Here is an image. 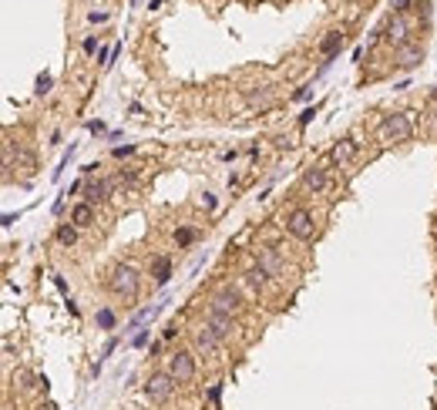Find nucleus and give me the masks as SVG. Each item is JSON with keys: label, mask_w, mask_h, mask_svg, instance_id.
Returning a JSON list of instances; mask_svg holds the SVG:
<instances>
[{"label": "nucleus", "mask_w": 437, "mask_h": 410, "mask_svg": "<svg viewBox=\"0 0 437 410\" xmlns=\"http://www.w3.org/2000/svg\"><path fill=\"white\" fill-rule=\"evenodd\" d=\"M353 158H357V141H353V138H340L333 148H330V165H333V168L350 165Z\"/></svg>", "instance_id": "13"}, {"label": "nucleus", "mask_w": 437, "mask_h": 410, "mask_svg": "<svg viewBox=\"0 0 437 410\" xmlns=\"http://www.w3.org/2000/svg\"><path fill=\"white\" fill-rule=\"evenodd\" d=\"M81 48H84V54H95V51H98V37H84V44H81Z\"/></svg>", "instance_id": "31"}, {"label": "nucleus", "mask_w": 437, "mask_h": 410, "mask_svg": "<svg viewBox=\"0 0 437 410\" xmlns=\"http://www.w3.org/2000/svg\"><path fill=\"white\" fill-rule=\"evenodd\" d=\"M202 323L212 330V336H215L219 343H229L232 333H235V320H232V316H222V313H212V309L206 313V320H202Z\"/></svg>", "instance_id": "10"}, {"label": "nucleus", "mask_w": 437, "mask_h": 410, "mask_svg": "<svg viewBox=\"0 0 437 410\" xmlns=\"http://www.w3.org/2000/svg\"><path fill=\"white\" fill-rule=\"evenodd\" d=\"M175 390H179V380H175L168 370H152V373L145 377V397H148L152 404H158V407L172 404Z\"/></svg>", "instance_id": "3"}, {"label": "nucleus", "mask_w": 437, "mask_h": 410, "mask_svg": "<svg viewBox=\"0 0 437 410\" xmlns=\"http://www.w3.org/2000/svg\"><path fill=\"white\" fill-rule=\"evenodd\" d=\"M162 306H165V300H162V303H148V306H142L138 313H135V316H131L128 330H138V326H145L148 320H155V316H158V309H162Z\"/></svg>", "instance_id": "20"}, {"label": "nucleus", "mask_w": 437, "mask_h": 410, "mask_svg": "<svg viewBox=\"0 0 437 410\" xmlns=\"http://www.w3.org/2000/svg\"><path fill=\"white\" fill-rule=\"evenodd\" d=\"M37 380H41V377H37V373H30V370H24V367L14 373V384L21 387V390H30V387H37Z\"/></svg>", "instance_id": "23"}, {"label": "nucleus", "mask_w": 437, "mask_h": 410, "mask_svg": "<svg viewBox=\"0 0 437 410\" xmlns=\"http://www.w3.org/2000/svg\"><path fill=\"white\" fill-rule=\"evenodd\" d=\"M380 34H384V44L387 48H394V51H400V48L411 44V24H407L400 14H394V17L380 27Z\"/></svg>", "instance_id": "7"}, {"label": "nucleus", "mask_w": 437, "mask_h": 410, "mask_svg": "<svg viewBox=\"0 0 437 410\" xmlns=\"http://www.w3.org/2000/svg\"><path fill=\"white\" fill-rule=\"evenodd\" d=\"M37 410H57V407H54L51 400H44V404H41V407H37Z\"/></svg>", "instance_id": "36"}, {"label": "nucleus", "mask_w": 437, "mask_h": 410, "mask_svg": "<svg viewBox=\"0 0 437 410\" xmlns=\"http://www.w3.org/2000/svg\"><path fill=\"white\" fill-rule=\"evenodd\" d=\"M380 138H384V145H404V141H411L414 138V121L407 111H394V115H387L384 125H380Z\"/></svg>", "instance_id": "4"}, {"label": "nucleus", "mask_w": 437, "mask_h": 410, "mask_svg": "<svg viewBox=\"0 0 437 410\" xmlns=\"http://www.w3.org/2000/svg\"><path fill=\"white\" fill-rule=\"evenodd\" d=\"M343 41H347V34H343V30H327V37L320 41V57H327V61L336 57V51L343 48ZM327 61H323V64H327Z\"/></svg>", "instance_id": "17"}, {"label": "nucleus", "mask_w": 437, "mask_h": 410, "mask_svg": "<svg viewBox=\"0 0 437 410\" xmlns=\"http://www.w3.org/2000/svg\"><path fill=\"white\" fill-rule=\"evenodd\" d=\"M138 289H142V273L131 262H118L111 269V276H108V293L118 296V300H125V306H131V300L138 296Z\"/></svg>", "instance_id": "1"}, {"label": "nucleus", "mask_w": 437, "mask_h": 410, "mask_svg": "<svg viewBox=\"0 0 437 410\" xmlns=\"http://www.w3.org/2000/svg\"><path fill=\"white\" fill-rule=\"evenodd\" d=\"M273 101V88H253V91H246V104H253V108H269Z\"/></svg>", "instance_id": "21"}, {"label": "nucleus", "mask_w": 437, "mask_h": 410, "mask_svg": "<svg viewBox=\"0 0 437 410\" xmlns=\"http://www.w3.org/2000/svg\"><path fill=\"white\" fill-rule=\"evenodd\" d=\"M199 205H202V208H206V212H212V208H215V195H212V192H202V199H199Z\"/></svg>", "instance_id": "27"}, {"label": "nucleus", "mask_w": 437, "mask_h": 410, "mask_svg": "<svg viewBox=\"0 0 437 410\" xmlns=\"http://www.w3.org/2000/svg\"><path fill=\"white\" fill-rule=\"evenodd\" d=\"M95 323H98V330H115V309H108V306H101L98 313H95Z\"/></svg>", "instance_id": "22"}, {"label": "nucleus", "mask_w": 437, "mask_h": 410, "mask_svg": "<svg viewBox=\"0 0 437 410\" xmlns=\"http://www.w3.org/2000/svg\"><path fill=\"white\" fill-rule=\"evenodd\" d=\"M71 222H75L77 229H91L95 222H98V215H95V205L91 202H77L71 208Z\"/></svg>", "instance_id": "16"}, {"label": "nucleus", "mask_w": 437, "mask_h": 410, "mask_svg": "<svg viewBox=\"0 0 437 410\" xmlns=\"http://www.w3.org/2000/svg\"><path fill=\"white\" fill-rule=\"evenodd\" d=\"M51 84H54L51 75H41L37 77V95H51Z\"/></svg>", "instance_id": "25"}, {"label": "nucleus", "mask_w": 437, "mask_h": 410, "mask_svg": "<svg viewBox=\"0 0 437 410\" xmlns=\"http://www.w3.org/2000/svg\"><path fill=\"white\" fill-rule=\"evenodd\" d=\"M17 162H21V165H27V168H34V165H37V158H34V152H24V148L17 152Z\"/></svg>", "instance_id": "26"}, {"label": "nucleus", "mask_w": 437, "mask_h": 410, "mask_svg": "<svg viewBox=\"0 0 437 410\" xmlns=\"http://www.w3.org/2000/svg\"><path fill=\"white\" fill-rule=\"evenodd\" d=\"M145 340H148V333H145V330H138V333H135V340H131V343H135V346H142Z\"/></svg>", "instance_id": "35"}, {"label": "nucleus", "mask_w": 437, "mask_h": 410, "mask_svg": "<svg viewBox=\"0 0 437 410\" xmlns=\"http://www.w3.org/2000/svg\"><path fill=\"white\" fill-rule=\"evenodd\" d=\"M115 346H118V340H115V336H111V340H108V343H104V350H101V360H108V357H111V353H115ZM101 360H98V363H101Z\"/></svg>", "instance_id": "30"}, {"label": "nucleus", "mask_w": 437, "mask_h": 410, "mask_svg": "<svg viewBox=\"0 0 437 410\" xmlns=\"http://www.w3.org/2000/svg\"><path fill=\"white\" fill-rule=\"evenodd\" d=\"M309 95H313V84H303V88H300V91L293 95V101H307Z\"/></svg>", "instance_id": "29"}, {"label": "nucleus", "mask_w": 437, "mask_h": 410, "mask_svg": "<svg viewBox=\"0 0 437 410\" xmlns=\"http://www.w3.org/2000/svg\"><path fill=\"white\" fill-rule=\"evenodd\" d=\"M128 155H135V145H118L115 148V158H128Z\"/></svg>", "instance_id": "32"}, {"label": "nucleus", "mask_w": 437, "mask_h": 410, "mask_svg": "<svg viewBox=\"0 0 437 410\" xmlns=\"http://www.w3.org/2000/svg\"><path fill=\"white\" fill-rule=\"evenodd\" d=\"M256 262L273 276V280H286V262L280 259V253L273 246H259L256 249Z\"/></svg>", "instance_id": "9"}, {"label": "nucleus", "mask_w": 437, "mask_h": 410, "mask_svg": "<svg viewBox=\"0 0 437 410\" xmlns=\"http://www.w3.org/2000/svg\"><path fill=\"white\" fill-rule=\"evenodd\" d=\"M303 188H309L313 195H323L327 188H330V172H327V165H320V162H313L303 168Z\"/></svg>", "instance_id": "8"}, {"label": "nucleus", "mask_w": 437, "mask_h": 410, "mask_svg": "<svg viewBox=\"0 0 437 410\" xmlns=\"http://www.w3.org/2000/svg\"><path fill=\"white\" fill-rule=\"evenodd\" d=\"M88 21H91V24H104V21H108V10H91Z\"/></svg>", "instance_id": "28"}, {"label": "nucleus", "mask_w": 437, "mask_h": 410, "mask_svg": "<svg viewBox=\"0 0 437 410\" xmlns=\"http://www.w3.org/2000/svg\"><path fill=\"white\" fill-rule=\"evenodd\" d=\"M420 61H424V48L407 44V48H400V51H397V61H394V64H397L400 71H411V68H417Z\"/></svg>", "instance_id": "15"}, {"label": "nucleus", "mask_w": 437, "mask_h": 410, "mask_svg": "<svg viewBox=\"0 0 437 410\" xmlns=\"http://www.w3.org/2000/svg\"><path fill=\"white\" fill-rule=\"evenodd\" d=\"M54 286H57V289H61V293L68 296V282H64V276H54Z\"/></svg>", "instance_id": "34"}, {"label": "nucleus", "mask_w": 437, "mask_h": 410, "mask_svg": "<svg viewBox=\"0 0 437 410\" xmlns=\"http://www.w3.org/2000/svg\"><path fill=\"white\" fill-rule=\"evenodd\" d=\"M242 286H246L249 293H256V296H259V293H266V289L273 286V276H269L259 262H253V266H246V269H242Z\"/></svg>", "instance_id": "11"}, {"label": "nucleus", "mask_w": 437, "mask_h": 410, "mask_svg": "<svg viewBox=\"0 0 437 410\" xmlns=\"http://www.w3.org/2000/svg\"><path fill=\"white\" fill-rule=\"evenodd\" d=\"M431 98H434V101H437V88H434V91H431Z\"/></svg>", "instance_id": "37"}, {"label": "nucleus", "mask_w": 437, "mask_h": 410, "mask_svg": "<svg viewBox=\"0 0 437 410\" xmlns=\"http://www.w3.org/2000/svg\"><path fill=\"white\" fill-rule=\"evenodd\" d=\"M313 115H316V108H307V111L300 115V125H309V121H313Z\"/></svg>", "instance_id": "33"}, {"label": "nucleus", "mask_w": 437, "mask_h": 410, "mask_svg": "<svg viewBox=\"0 0 437 410\" xmlns=\"http://www.w3.org/2000/svg\"><path fill=\"white\" fill-rule=\"evenodd\" d=\"M286 232L293 235V239H300V242H313L316 235H320V226H316V215H313V208L307 205H296V208H289L286 212Z\"/></svg>", "instance_id": "2"}, {"label": "nucleus", "mask_w": 437, "mask_h": 410, "mask_svg": "<svg viewBox=\"0 0 437 410\" xmlns=\"http://www.w3.org/2000/svg\"><path fill=\"white\" fill-rule=\"evenodd\" d=\"M77 226L75 222H61V226H57V229H54V239H57V246H64V249H71V246H75L77 242Z\"/></svg>", "instance_id": "19"}, {"label": "nucleus", "mask_w": 437, "mask_h": 410, "mask_svg": "<svg viewBox=\"0 0 437 410\" xmlns=\"http://www.w3.org/2000/svg\"><path fill=\"white\" fill-rule=\"evenodd\" d=\"M192 346H195L199 357H219V340L212 336V330H208L206 323H199L192 330Z\"/></svg>", "instance_id": "12"}, {"label": "nucleus", "mask_w": 437, "mask_h": 410, "mask_svg": "<svg viewBox=\"0 0 437 410\" xmlns=\"http://www.w3.org/2000/svg\"><path fill=\"white\" fill-rule=\"evenodd\" d=\"M175 242H179V249L192 246V242H195V229H179L175 232Z\"/></svg>", "instance_id": "24"}, {"label": "nucleus", "mask_w": 437, "mask_h": 410, "mask_svg": "<svg viewBox=\"0 0 437 410\" xmlns=\"http://www.w3.org/2000/svg\"><path fill=\"white\" fill-rule=\"evenodd\" d=\"M242 306H246V303H242V293H239L235 286H229V282L219 286V289L208 296V309H212V313H222V316H232V320L242 313Z\"/></svg>", "instance_id": "5"}, {"label": "nucleus", "mask_w": 437, "mask_h": 410, "mask_svg": "<svg viewBox=\"0 0 437 410\" xmlns=\"http://www.w3.org/2000/svg\"><path fill=\"white\" fill-rule=\"evenodd\" d=\"M165 370H168L179 384H192V380H195V373H199V367H195V353H192V350H185V346L172 350L168 360H165Z\"/></svg>", "instance_id": "6"}, {"label": "nucleus", "mask_w": 437, "mask_h": 410, "mask_svg": "<svg viewBox=\"0 0 437 410\" xmlns=\"http://www.w3.org/2000/svg\"><path fill=\"white\" fill-rule=\"evenodd\" d=\"M152 280H155V286H165V282L172 280V259L168 256L152 259Z\"/></svg>", "instance_id": "18"}, {"label": "nucleus", "mask_w": 437, "mask_h": 410, "mask_svg": "<svg viewBox=\"0 0 437 410\" xmlns=\"http://www.w3.org/2000/svg\"><path fill=\"white\" fill-rule=\"evenodd\" d=\"M111 188H115V182H88L84 185V202H91V205H101L108 202V195H111Z\"/></svg>", "instance_id": "14"}]
</instances>
